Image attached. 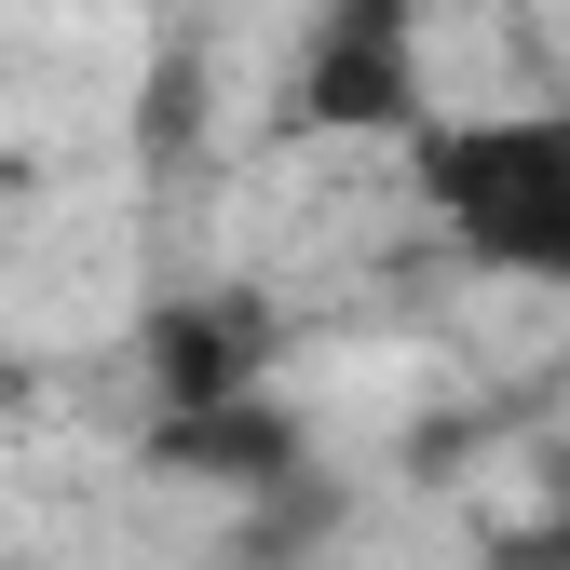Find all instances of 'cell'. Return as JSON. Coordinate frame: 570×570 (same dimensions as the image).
<instances>
[{
    "label": "cell",
    "instance_id": "obj_1",
    "mask_svg": "<svg viewBox=\"0 0 570 570\" xmlns=\"http://www.w3.org/2000/svg\"><path fill=\"white\" fill-rule=\"evenodd\" d=\"M407 177L475 272L570 299V96L475 109V122H407Z\"/></svg>",
    "mask_w": 570,
    "mask_h": 570
},
{
    "label": "cell",
    "instance_id": "obj_2",
    "mask_svg": "<svg viewBox=\"0 0 570 570\" xmlns=\"http://www.w3.org/2000/svg\"><path fill=\"white\" fill-rule=\"evenodd\" d=\"M299 136H407L421 109V0H313L299 68H285Z\"/></svg>",
    "mask_w": 570,
    "mask_h": 570
}]
</instances>
